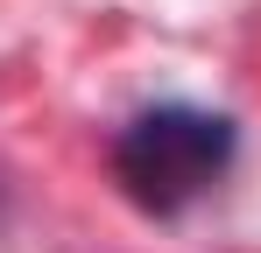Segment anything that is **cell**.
<instances>
[{"instance_id": "obj_1", "label": "cell", "mask_w": 261, "mask_h": 253, "mask_svg": "<svg viewBox=\"0 0 261 253\" xmlns=\"http://www.w3.org/2000/svg\"><path fill=\"white\" fill-rule=\"evenodd\" d=\"M233 162V120L205 106H148L113 141V176L141 211H184Z\"/></svg>"}]
</instances>
